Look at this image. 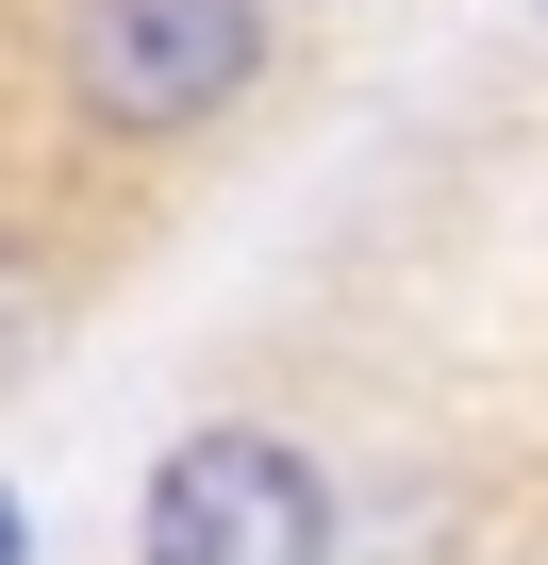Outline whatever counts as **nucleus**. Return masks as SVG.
<instances>
[{"label":"nucleus","instance_id":"1","mask_svg":"<svg viewBox=\"0 0 548 565\" xmlns=\"http://www.w3.org/2000/svg\"><path fill=\"white\" fill-rule=\"evenodd\" d=\"M266 84V0H67V100L100 134H200Z\"/></svg>","mask_w":548,"mask_h":565},{"label":"nucleus","instance_id":"2","mask_svg":"<svg viewBox=\"0 0 548 565\" xmlns=\"http://www.w3.org/2000/svg\"><path fill=\"white\" fill-rule=\"evenodd\" d=\"M133 565H333V482L283 433H183L133 499Z\"/></svg>","mask_w":548,"mask_h":565},{"label":"nucleus","instance_id":"3","mask_svg":"<svg viewBox=\"0 0 548 565\" xmlns=\"http://www.w3.org/2000/svg\"><path fill=\"white\" fill-rule=\"evenodd\" d=\"M0 565H34V532H18V482H0Z\"/></svg>","mask_w":548,"mask_h":565}]
</instances>
